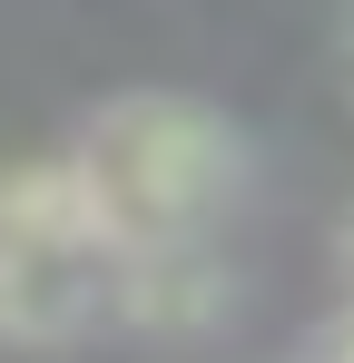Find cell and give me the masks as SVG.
Listing matches in <instances>:
<instances>
[{
  "mask_svg": "<svg viewBox=\"0 0 354 363\" xmlns=\"http://www.w3.org/2000/svg\"><path fill=\"white\" fill-rule=\"evenodd\" d=\"M59 157L79 167L99 216L138 255L217 245L227 206L246 196V138L207 99H187V89H118V99H99Z\"/></svg>",
  "mask_w": 354,
  "mask_h": 363,
  "instance_id": "obj_1",
  "label": "cell"
},
{
  "mask_svg": "<svg viewBox=\"0 0 354 363\" xmlns=\"http://www.w3.org/2000/svg\"><path fill=\"white\" fill-rule=\"evenodd\" d=\"M138 245L99 216L69 157H10L0 167V344L69 354L128 334Z\"/></svg>",
  "mask_w": 354,
  "mask_h": 363,
  "instance_id": "obj_2",
  "label": "cell"
},
{
  "mask_svg": "<svg viewBox=\"0 0 354 363\" xmlns=\"http://www.w3.org/2000/svg\"><path fill=\"white\" fill-rule=\"evenodd\" d=\"M305 363H354V295L315 324V344H305Z\"/></svg>",
  "mask_w": 354,
  "mask_h": 363,
  "instance_id": "obj_3",
  "label": "cell"
},
{
  "mask_svg": "<svg viewBox=\"0 0 354 363\" xmlns=\"http://www.w3.org/2000/svg\"><path fill=\"white\" fill-rule=\"evenodd\" d=\"M335 275H345V295H354V216H345V236H335Z\"/></svg>",
  "mask_w": 354,
  "mask_h": 363,
  "instance_id": "obj_4",
  "label": "cell"
},
{
  "mask_svg": "<svg viewBox=\"0 0 354 363\" xmlns=\"http://www.w3.org/2000/svg\"><path fill=\"white\" fill-rule=\"evenodd\" d=\"M335 50H345V69H354V0H345V20H335Z\"/></svg>",
  "mask_w": 354,
  "mask_h": 363,
  "instance_id": "obj_5",
  "label": "cell"
},
{
  "mask_svg": "<svg viewBox=\"0 0 354 363\" xmlns=\"http://www.w3.org/2000/svg\"><path fill=\"white\" fill-rule=\"evenodd\" d=\"M345 89H354V69H345Z\"/></svg>",
  "mask_w": 354,
  "mask_h": 363,
  "instance_id": "obj_6",
  "label": "cell"
}]
</instances>
